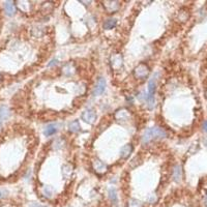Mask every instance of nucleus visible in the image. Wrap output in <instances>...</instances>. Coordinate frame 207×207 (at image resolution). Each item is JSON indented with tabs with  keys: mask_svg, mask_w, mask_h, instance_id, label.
I'll use <instances>...</instances> for the list:
<instances>
[{
	"mask_svg": "<svg viewBox=\"0 0 207 207\" xmlns=\"http://www.w3.org/2000/svg\"><path fill=\"white\" fill-rule=\"evenodd\" d=\"M167 134L163 129L160 127H151V129H148L145 130L143 135V143H147L151 140V139L154 138H165Z\"/></svg>",
	"mask_w": 207,
	"mask_h": 207,
	"instance_id": "1",
	"label": "nucleus"
},
{
	"mask_svg": "<svg viewBox=\"0 0 207 207\" xmlns=\"http://www.w3.org/2000/svg\"><path fill=\"white\" fill-rule=\"evenodd\" d=\"M81 117H82L83 120L85 122H87V123L92 124V123H94L95 120H96V113H95L94 110L89 109V110L84 111Z\"/></svg>",
	"mask_w": 207,
	"mask_h": 207,
	"instance_id": "2",
	"label": "nucleus"
},
{
	"mask_svg": "<svg viewBox=\"0 0 207 207\" xmlns=\"http://www.w3.org/2000/svg\"><path fill=\"white\" fill-rule=\"evenodd\" d=\"M148 73H149V69L146 66V65H144V64L138 65V66L136 67V70H135V75H136V77L139 78V79H144V78H146L147 76H148Z\"/></svg>",
	"mask_w": 207,
	"mask_h": 207,
	"instance_id": "3",
	"label": "nucleus"
},
{
	"mask_svg": "<svg viewBox=\"0 0 207 207\" xmlns=\"http://www.w3.org/2000/svg\"><path fill=\"white\" fill-rule=\"evenodd\" d=\"M157 77H159V73H155L153 75V77L150 79L148 84V92H147V95L149 96H153L154 91H155V86H156V81H157Z\"/></svg>",
	"mask_w": 207,
	"mask_h": 207,
	"instance_id": "4",
	"label": "nucleus"
},
{
	"mask_svg": "<svg viewBox=\"0 0 207 207\" xmlns=\"http://www.w3.org/2000/svg\"><path fill=\"white\" fill-rule=\"evenodd\" d=\"M105 88H106V80L104 78H100L93 90V95H100L105 91Z\"/></svg>",
	"mask_w": 207,
	"mask_h": 207,
	"instance_id": "5",
	"label": "nucleus"
},
{
	"mask_svg": "<svg viewBox=\"0 0 207 207\" xmlns=\"http://www.w3.org/2000/svg\"><path fill=\"white\" fill-rule=\"evenodd\" d=\"M93 168L97 173H104L107 170V166L100 160H95L93 162Z\"/></svg>",
	"mask_w": 207,
	"mask_h": 207,
	"instance_id": "6",
	"label": "nucleus"
},
{
	"mask_svg": "<svg viewBox=\"0 0 207 207\" xmlns=\"http://www.w3.org/2000/svg\"><path fill=\"white\" fill-rule=\"evenodd\" d=\"M4 9H5L6 15L9 16V17H12V16L15 15L16 9H15V5H13V2H12V1L4 2Z\"/></svg>",
	"mask_w": 207,
	"mask_h": 207,
	"instance_id": "7",
	"label": "nucleus"
},
{
	"mask_svg": "<svg viewBox=\"0 0 207 207\" xmlns=\"http://www.w3.org/2000/svg\"><path fill=\"white\" fill-rule=\"evenodd\" d=\"M10 116V111L7 106H1L0 107V119L1 120H6Z\"/></svg>",
	"mask_w": 207,
	"mask_h": 207,
	"instance_id": "8",
	"label": "nucleus"
},
{
	"mask_svg": "<svg viewBox=\"0 0 207 207\" xmlns=\"http://www.w3.org/2000/svg\"><path fill=\"white\" fill-rule=\"evenodd\" d=\"M115 117L117 120H119V121H126V120H129V118H130V114L126 110H120L116 113Z\"/></svg>",
	"mask_w": 207,
	"mask_h": 207,
	"instance_id": "9",
	"label": "nucleus"
},
{
	"mask_svg": "<svg viewBox=\"0 0 207 207\" xmlns=\"http://www.w3.org/2000/svg\"><path fill=\"white\" fill-rule=\"evenodd\" d=\"M104 5H105V7L107 9L109 13L115 12V10L118 9V7H119V4L117 1H107Z\"/></svg>",
	"mask_w": 207,
	"mask_h": 207,
	"instance_id": "10",
	"label": "nucleus"
},
{
	"mask_svg": "<svg viewBox=\"0 0 207 207\" xmlns=\"http://www.w3.org/2000/svg\"><path fill=\"white\" fill-rule=\"evenodd\" d=\"M57 132V125L56 124H49L47 125V127L43 130V135L46 137H49V136L54 135Z\"/></svg>",
	"mask_w": 207,
	"mask_h": 207,
	"instance_id": "11",
	"label": "nucleus"
},
{
	"mask_svg": "<svg viewBox=\"0 0 207 207\" xmlns=\"http://www.w3.org/2000/svg\"><path fill=\"white\" fill-rule=\"evenodd\" d=\"M111 61H112V66L114 69H119L122 66V57L120 55H114Z\"/></svg>",
	"mask_w": 207,
	"mask_h": 207,
	"instance_id": "12",
	"label": "nucleus"
},
{
	"mask_svg": "<svg viewBox=\"0 0 207 207\" xmlns=\"http://www.w3.org/2000/svg\"><path fill=\"white\" fill-rule=\"evenodd\" d=\"M132 150H133V147H132V145H130V144H126V145H124L122 147L120 150V155L122 159H126V157L130 154Z\"/></svg>",
	"mask_w": 207,
	"mask_h": 207,
	"instance_id": "13",
	"label": "nucleus"
},
{
	"mask_svg": "<svg viewBox=\"0 0 207 207\" xmlns=\"http://www.w3.org/2000/svg\"><path fill=\"white\" fill-rule=\"evenodd\" d=\"M116 19H108L107 21L104 23V29H107V30H110V29H113L114 27L116 26Z\"/></svg>",
	"mask_w": 207,
	"mask_h": 207,
	"instance_id": "14",
	"label": "nucleus"
},
{
	"mask_svg": "<svg viewBox=\"0 0 207 207\" xmlns=\"http://www.w3.org/2000/svg\"><path fill=\"white\" fill-rule=\"evenodd\" d=\"M181 176H182V173H181V168H180V166H176L175 169H174V171H173L174 180L178 182V181L181 179Z\"/></svg>",
	"mask_w": 207,
	"mask_h": 207,
	"instance_id": "15",
	"label": "nucleus"
},
{
	"mask_svg": "<svg viewBox=\"0 0 207 207\" xmlns=\"http://www.w3.org/2000/svg\"><path fill=\"white\" fill-rule=\"evenodd\" d=\"M69 129H70V132H73V133L78 132V130H80V123H79V121L75 120V121L70 122V125H69Z\"/></svg>",
	"mask_w": 207,
	"mask_h": 207,
	"instance_id": "16",
	"label": "nucleus"
},
{
	"mask_svg": "<svg viewBox=\"0 0 207 207\" xmlns=\"http://www.w3.org/2000/svg\"><path fill=\"white\" fill-rule=\"evenodd\" d=\"M63 144H64V141L62 140V139L58 138L53 142V148L55 149V150H58V149H60L63 147Z\"/></svg>",
	"mask_w": 207,
	"mask_h": 207,
	"instance_id": "17",
	"label": "nucleus"
},
{
	"mask_svg": "<svg viewBox=\"0 0 207 207\" xmlns=\"http://www.w3.org/2000/svg\"><path fill=\"white\" fill-rule=\"evenodd\" d=\"M109 197H110L111 201H112L113 203H117V194H116V190L114 189V187H111L110 190H109Z\"/></svg>",
	"mask_w": 207,
	"mask_h": 207,
	"instance_id": "18",
	"label": "nucleus"
},
{
	"mask_svg": "<svg viewBox=\"0 0 207 207\" xmlns=\"http://www.w3.org/2000/svg\"><path fill=\"white\" fill-rule=\"evenodd\" d=\"M43 193L47 198H52L53 197V194H54V190L51 186H45L43 190Z\"/></svg>",
	"mask_w": 207,
	"mask_h": 207,
	"instance_id": "19",
	"label": "nucleus"
},
{
	"mask_svg": "<svg viewBox=\"0 0 207 207\" xmlns=\"http://www.w3.org/2000/svg\"><path fill=\"white\" fill-rule=\"evenodd\" d=\"M129 207H142V203L137 199H130L129 201Z\"/></svg>",
	"mask_w": 207,
	"mask_h": 207,
	"instance_id": "20",
	"label": "nucleus"
},
{
	"mask_svg": "<svg viewBox=\"0 0 207 207\" xmlns=\"http://www.w3.org/2000/svg\"><path fill=\"white\" fill-rule=\"evenodd\" d=\"M63 176L64 177H70V174H72V167L70 166H69V165H65V166H63Z\"/></svg>",
	"mask_w": 207,
	"mask_h": 207,
	"instance_id": "21",
	"label": "nucleus"
},
{
	"mask_svg": "<svg viewBox=\"0 0 207 207\" xmlns=\"http://www.w3.org/2000/svg\"><path fill=\"white\" fill-rule=\"evenodd\" d=\"M156 200H157V197H156V195H154V194L150 195L148 198H147V201H148L150 204H153L154 202H156Z\"/></svg>",
	"mask_w": 207,
	"mask_h": 207,
	"instance_id": "22",
	"label": "nucleus"
},
{
	"mask_svg": "<svg viewBox=\"0 0 207 207\" xmlns=\"http://www.w3.org/2000/svg\"><path fill=\"white\" fill-rule=\"evenodd\" d=\"M7 195V190H0V198H3Z\"/></svg>",
	"mask_w": 207,
	"mask_h": 207,
	"instance_id": "23",
	"label": "nucleus"
},
{
	"mask_svg": "<svg viewBox=\"0 0 207 207\" xmlns=\"http://www.w3.org/2000/svg\"><path fill=\"white\" fill-rule=\"evenodd\" d=\"M29 207H45V206H42L39 203H31L30 205H29Z\"/></svg>",
	"mask_w": 207,
	"mask_h": 207,
	"instance_id": "24",
	"label": "nucleus"
},
{
	"mask_svg": "<svg viewBox=\"0 0 207 207\" xmlns=\"http://www.w3.org/2000/svg\"><path fill=\"white\" fill-rule=\"evenodd\" d=\"M203 129H204V130H205V132H207V121H205L203 123Z\"/></svg>",
	"mask_w": 207,
	"mask_h": 207,
	"instance_id": "25",
	"label": "nucleus"
},
{
	"mask_svg": "<svg viewBox=\"0 0 207 207\" xmlns=\"http://www.w3.org/2000/svg\"><path fill=\"white\" fill-rule=\"evenodd\" d=\"M56 62H57V60H52L51 63H49V66H52L53 64H56Z\"/></svg>",
	"mask_w": 207,
	"mask_h": 207,
	"instance_id": "26",
	"label": "nucleus"
},
{
	"mask_svg": "<svg viewBox=\"0 0 207 207\" xmlns=\"http://www.w3.org/2000/svg\"><path fill=\"white\" fill-rule=\"evenodd\" d=\"M2 127V122H1V120H0V129Z\"/></svg>",
	"mask_w": 207,
	"mask_h": 207,
	"instance_id": "27",
	"label": "nucleus"
}]
</instances>
